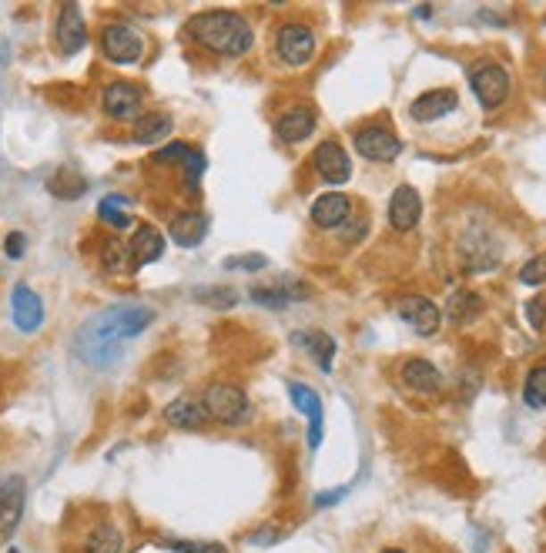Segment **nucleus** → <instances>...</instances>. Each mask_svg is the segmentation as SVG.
I'll return each instance as SVG.
<instances>
[{
	"instance_id": "obj_3",
	"label": "nucleus",
	"mask_w": 546,
	"mask_h": 553,
	"mask_svg": "<svg viewBox=\"0 0 546 553\" xmlns=\"http://www.w3.org/2000/svg\"><path fill=\"white\" fill-rule=\"evenodd\" d=\"M202 406H205L208 419H215L221 426H238L248 416L245 389L232 386V383H211V386H205Z\"/></svg>"
},
{
	"instance_id": "obj_21",
	"label": "nucleus",
	"mask_w": 546,
	"mask_h": 553,
	"mask_svg": "<svg viewBox=\"0 0 546 553\" xmlns=\"http://www.w3.org/2000/svg\"><path fill=\"white\" fill-rule=\"evenodd\" d=\"M315 131V111L312 108H288L278 121H275V135L285 144H302Z\"/></svg>"
},
{
	"instance_id": "obj_27",
	"label": "nucleus",
	"mask_w": 546,
	"mask_h": 553,
	"mask_svg": "<svg viewBox=\"0 0 546 553\" xmlns=\"http://www.w3.org/2000/svg\"><path fill=\"white\" fill-rule=\"evenodd\" d=\"M479 312H483V299H479L476 292H452L450 305H446V316H450V322H459V326L473 322Z\"/></svg>"
},
{
	"instance_id": "obj_22",
	"label": "nucleus",
	"mask_w": 546,
	"mask_h": 553,
	"mask_svg": "<svg viewBox=\"0 0 546 553\" xmlns=\"http://www.w3.org/2000/svg\"><path fill=\"white\" fill-rule=\"evenodd\" d=\"M402 383L412 392H423V396H436L443 389V376L429 359H406L402 362Z\"/></svg>"
},
{
	"instance_id": "obj_10",
	"label": "nucleus",
	"mask_w": 546,
	"mask_h": 553,
	"mask_svg": "<svg viewBox=\"0 0 546 553\" xmlns=\"http://www.w3.org/2000/svg\"><path fill=\"white\" fill-rule=\"evenodd\" d=\"M312 165L328 185H345L352 178V161H349V154H345L339 141H322L312 154Z\"/></svg>"
},
{
	"instance_id": "obj_2",
	"label": "nucleus",
	"mask_w": 546,
	"mask_h": 553,
	"mask_svg": "<svg viewBox=\"0 0 546 553\" xmlns=\"http://www.w3.org/2000/svg\"><path fill=\"white\" fill-rule=\"evenodd\" d=\"M188 30L205 51L219 57H245L255 44V30L245 17L235 14V11H221V7L192 17Z\"/></svg>"
},
{
	"instance_id": "obj_4",
	"label": "nucleus",
	"mask_w": 546,
	"mask_h": 553,
	"mask_svg": "<svg viewBox=\"0 0 546 553\" xmlns=\"http://www.w3.org/2000/svg\"><path fill=\"white\" fill-rule=\"evenodd\" d=\"M469 87H473V95H476V101L483 108L496 111L509 97V74L500 64L483 61V64H476V68L469 70Z\"/></svg>"
},
{
	"instance_id": "obj_40",
	"label": "nucleus",
	"mask_w": 546,
	"mask_h": 553,
	"mask_svg": "<svg viewBox=\"0 0 546 553\" xmlns=\"http://www.w3.org/2000/svg\"><path fill=\"white\" fill-rule=\"evenodd\" d=\"M383 553H406V550H383Z\"/></svg>"
},
{
	"instance_id": "obj_34",
	"label": "nucleus",
	"mask_w": 546,
	"mask_h": 553,
	"mask_svg": "<svg viewBox=\"0 0 546 553\" xmlns=\"http://www.w3.org/2000/svg\"><path fill=\"white\" fill-rule=\"evenodd\" d=\"M265 265H269V259L259 255V252H248V255H228V259H225V268H238V272H259V268H265Z\"/></svg>"
},
{
	"instance_id": "obj_25",
	"label": "nucleus",
	"mask_w": 546,
	"mask_h": 553,
	"mask_svg": "<svg viewBox=\"0 0 546 553\" xmlns=\"http://www.w3.org/2000/svg\"><path fill=\"white\" fill-rule=\"evenodd\" d=\"M124 537L114 524H97L87 540H84V553H121Z\"/></svg>"
},
{
	"instance_id": "obj_35",
	"label": "nucleus",
	"mask_w": 546,
	"mask_h": 553,
	"mask_svg": "<svg viewBox=\"0 0 546 553\" xmlns=\"http://www.w3.org/2000/svg\"><path fill=\"white\" fill-rule=\"evenodd\" d=\"M164 550H175V553H228L221 543H178V540H164L161 543Z\"/></svg>"
},
{
	"instance_id": "obj_9",
	"label": "nucleus",
	"mask_w": 546,
	"mask_h": 553,
	"mask_svg": "<svg viewBox=\"0 0 546 553\" xmlns=\"http://www.w3.org/2000/svg\"><path fill=\"white\" fill-rule=\"evenodd\" d=\"M24 499H28V486L21 476L0 480V543L14 537L17 524L24 516Z\"/></svg>"
},
{
	"instance_id": "obj_17",
	"label": "nucleus",
	"mask_w": 546,
	"mask_h": 553,
	"mask_svg": "<svg viewBox=\"0 0 546 553\" xmlns=\"http://www.w3.org/2000/svg\"><path fill=\"white\" fill-rule=\"evenodd\" d=\"M352 219V198L342 192H326L312 202V221L318 228H342Z\"/></svg>"
},
{
	"instance_id": "obj_23",
	"label": "nucleus",
	"mask_w": 546,
	"mask_h": 553,
	"mask_svg": "<svg viewBox=\"0 0 546 553\" xmlns=\"http://www.w3.org/2000/svg\"><path fill=\"white\" fill-rule=\"evenodd\" d=\"M171 131H175L171 114L151 111V114H141V118L135 121V135H131V138H135L137 144H158V141H164Z\"/></svg>"
},
{
	"instance_id": "obj_33",
	"label": "nucleus",
	"mask_w": 546,
	"mask_h": 553,
	"mask_svg": "<svg viewBox=\"0 0 546 553\" xmlns=\"http://www.w3.org/2000/svg\"><path fill=\"white\" fill-rule=\"evenodd\" d=\"M205 165H208V161H205V154H202V152H194L192 158L185 161V185H188L185 192L192 194V198H194V194H198V192H202V188H198V178H202V171H205Z\"/></svg>"
},
{
	"instance_id": "obj_20",
	"label": "nucleus",
	"mask_w": 546,
	"mask_h": 553,
	"mask_svg": "<svg viewBox=\"0 0 546 553\" xmlns=\"http://www.w3.org/2000/svg\"><path fill=\"white\" fill-rule=\"evenodd\" d=\"M128 249H131V262H135V268L151 265L164 255V235L154 228V225H137L135 235L128 238Z\"/></svg>"
},
{
	"instance_id": "obj_31",
	"label": "nucleus",
	"mask_w": 546,
	"mask_h": 553,
	"mask_svg": "<svg viewBox=\"0 0 546 553\" xmlns=\"http://www.w3.org/2000/svg\"><path fill=\"white\" fill-rule=\"evenodd\" d=\"M194 302H202V305H208V309H219V312H225V309H232V305L238 302V295H235V289L215 285V289H198L194 292Z\"/></svg>"
},
{
	"instance_id": "obj_37",
	"label": "nucleus",
	"mask_w": 546,
	"mask_h": 553,
	"mask_svg": "<svg viewBox=\"0 0 546 553\" xmlns=\"http://www.w3.org/2000/svg\"><path fill=\"white\" fill-rule=\"evenodd\" d=\"M28 252V238L21 235V232H11V235L4 238V255L7 259H21Z\"/></svg>"
},
{
	"instance_id": "obj_16",
	"label": "nucleus",
	"mask_w": 546,
	"mask_h": 553,
	"mask_svg": "<svg viewBox=\"0 0 546 553\" xmlns=\"http://www.w3.org/2000/svg\"><path fill=\"white\" fill-rule=\"evenodd\" d=\"M456 104H459L456 91H450V87H436V91H426V95L416 97L410 114H412V121H419V125H433V121H439V118L452 114Z\"/></svg>"
},
{
	"instance_id": "obj_41",
	"label": "nucleus",
	"mask_w": 546,
	"mask_h": 553,
	"mask_svg": "<svg viewBox=\"0 0 546 553\" xmlns=\"http://www.w3.org/2000/svg\"><path fill=\"white\" fill-rule=\"evenodd\" d=\"M7 553H17V550H7Z\"/></svg>"
},
{
	"instance_id": "obj_30",
	"label": "nucleus",
	"mask_w": 546,
	"mask_h": 553,
	"mask_svg": "<svg viewBox=\"0 0 546 553\" xmlns=\"http://www.w3.org/2000/svg\"><path fill=\"white\" fill-rule=\"evenodd\" d=\"M523 400L530 409H546V366L530 369L526 383H523Z\"/></svg>"
},
{
	"instance_id": "obj_19",
	"label": "nucleus",
	"mask_w": 546,
	"mask_h": 553,
	"mask_svg": "<svg viewBox=\"0 0 546 553\" xmlns=\"http://www.w3.org/2000/svg\"><path fill=\"white\" fill-rule=\"evenodd\" d=\"M205 232H208V215L205 211H181V215H175L171 225H168V235H171V242L181 245V249H194V245H202Z\"/></svg>"
},
{
	"instance_id": "obj_36",
	"label": "nucleus",
	"mask_w": 546,
	"mask_h": 553,
	"mask_svg": "<svg viewBox=\"0 0 546 553\" xmlns=\"http://www.w3.org/2000/svg\"><path fill=\"white\" fill-rule=\"evenodd\" d=\"M519 282L526 285H543L546 282V262L543 259H530V262L519 268Z\"/></svg>"
},
{
	"instance_id": "obj_14",
	"label": "nucleus",
	"mask_w": 546,
	"mask_h": 553,
	"mask_svg": "<svg viewBox=\"0 0 546 553\" xmlns=\"http://www.w3.org/2000/svg\"><path fill=\"white\" fill-rule=\"evenodd\" d=\"M288 396H292V406L299 413L309 416V450H318L322 446V426H326V416H322V400L312 386H302V383H292L288 386Z\"/></svg>"
},
{
	"instance_id": "obj_12",
	"label": "nucleus",
	"mask_w": 546,
	"mask_h": 553,
	"mask_svg": "<svg viewBox=\"0 0 546 553\" xmlns=\"http://www.w3.org/2000/svg\"><path fill=\"white\" fill-rule=\"evenodd\" d=\"M423 219V198L412 185H399L389 198V225L396 232H412Z\"/></svg>"
},
{
	"instance_id": "obj_6",
	"label": "nucleus",
	"mask_w": 546,
	"mask_h": 553,
	"mask_svg": "<svg viewBox=\"0 0 546 553\" xmlns=\"http://www.w3.org/2000/svg\"><path fill=\"white\" fill-rule=\"evenodd\" d=\"M275 54L288 68H305L315 57V34L305 24H285L275 34Z\"/></svg>"
},
{
	"instance_id": "obj_24",
	"label": "nucleus",
	"mask_w": 546,
	"mask_h": 553,
	"mask_svg": "<svg viewBox=\"0 0 546 553\" xmlns=\"http://www.w3.org/2000/svg\"><path fill=\"white\" fill-rule=\"evenodd\" d=\"M101 265H104V272H111V276L135 272V262H131V249H128V242H124V238H108V242L101 245Z\"/></svg>"
},
{
	"instance_id": "obj_13",
	"label": "nucleus",
	"mask_w": 546,
	"mask_h": 553,
	"mask_svg": "<svg viewBox=\"0 0 546 553\" xmlns=\"http://www.w3.org/2000/svg\"><path fill=\"white\" fill-rule=\"evenodd\" d=\"M54 41L64 54H78L84 44H87V28H84V17L78 4H64V7L57 11Z\"/></svg>"
},
{
	"instance_id": "obj_8",
	"label": "nucleus",
	"mask_w": 546,
	"mask_h": 553,
	"mask_svg": "<svg viewBox=\"0 0 546 553\" xmlns=\"http://www.w3.org/2000/svg\"><path fill=\"white\" fill-rule=\"evenodd\" d=\"M355 152L362 154V158H369V161H396L399 152H402V141L383 125H369L362 128V131H355Z\"/></svg>"
},
{
	"instance_id": "obj_15",
	"label": "nucleus",
	"mask_w": 546,
	"mask_h": 553,
	"mask_svg": "<svg viewBox=\"0 0 546 553\" xmlns=\"http://www.w3.org/2000/svg\"><path fill=\"white\" fill-rule=\"evenodd\" d=\"M11 312H14V326L21 332H37L44 326V302L41 295L30 285H14L11 292Z\"/></svg>"
},
{
	"instance_id": "obj_7",
	"label": "nucleus",
	"mask_w": 546,
	"mask_h": 553,
	"mask_svg": "<svg viewBox=\"0 0 546 553\" xmlns=\"http://www.w3.org/2000/svg\"><path fill=\"white\" fill-rule=\"evenodd\" d=\"M101 108L114 121H135V118H141V111H145V91L131 81H114L104 87Z\"/></svg>"
},
{
	"instance_id": "obj_28",
	"label": "nucleus",
	"mask_w": 546,
	"mask_h": 553,
	"mask_svg": "<svg viewBox=\"0 0 546 553\" xmlns=\"http://www.w3.org/2000/svg\"><path fill=\"white\" fill-rule=\"evenodd\" d=\"M309 299V289L305 285H295V289H252V302L255 305H269V309H285L292 302H302Z\"/></svg>"
},
{
	"instance_id": "obj_32",
	"label": "nucleus",
	"mask_w": 546,
	"mask_h": 553,
	"mask_svg": "<svg viewBox=\"0 0 546 553\" xmlns=\"http://www.w3.org/2000/svg\"><path fill=\"white\" fill-rule=\"evenodd\" d=\"M194 154L192 144H185V141H171V144H164V148H158L154 152V165H181L185 168V161Z\"/></svg>"
},
{
	"instance_id": "obj_11",
	"label": "nucleus",
	"mask_w": 546,
	"mask_h": 553,
	"mask_svg": "<svg viewBox=\"0 0 546 553\" xmlns=\"http://www.w3.org/2000/svg\"><path fill=\"white\" fill-rule=\"evenodd\" d=\"M399 318H402L412 332H419V335H433V332H439V326H443L439 305L423 299V295H406V299L399 302Z\"/></svg>"
},
{
	"instance_id": "obj_18",
	"label": "nucleus",
	"mask_w": 546,
	"mask_h": 553,
	"mask_svg": "<svg viewBox=\"0 0 546 553\" xmlns=\"http://www.w3.org/2000/svg\"><path fill=\"white\" fill-rule=\"evenodd\" d=\"M161 416H164V423L175 429H205L208 423H211L198 396H178V400H171L164 406Z\"/></svg>"
},
{
	"instance_id": "obj_38",
	"label": "nucleus",
	"mask_w": 546,
	"mask_h": 553,
	"mask_svg": "<svg viewBox=\"0 0 546 553\" xmlns=\"http://www.w3.org/2000/svg\"><path fill=\"white\" fill-rule=\"evenodd\" d=\"M526 318H530L533 329H543L546 326V302L543 299H533V302H526Z\"/></svg>"
},
{
	"instance_id": "obj_26",
	"label": "nucleus",
	"mask_w": 546,
	"mask_h": 553,
	"mask_svg": "<svg viewBox=\"0 0 546 553\" xmlns=\"http://www.w3.org/2000/svg\"><path fill=\"white\" fill-rule=\"evenodd\" d=\"M131 202L124 198V194H108V198H101V205H97V219L104 221V225H111V228H128L131 225Z\"/></svg>"
},
{
	"instance_id": "obj_39",
	"label": "nucleus",
	"mask_w": 546,
	"mask_h": 553,
	"mask_svg": "<svg viewBox=\"0 0 546 553\" xmlns=\"http://www.w3.org/2000/svg\"><path fill=\"white\" fill-rule=\"evenodd\" d=\"M345 497V490H328V493H318L315 497V507H332V503H339Z\"/></svg>"
},
{
	"instance_id": "obj_29",
	"label": "nucleus",
	"mask_w": 546,
	"mask_h": 553,
	"mask_svg": "<svg viewBox=\"0 0 546 553\" xmlns=\"http://www.w3.org/2000/svg\"><path fill=\"white\" fill-rule=\"evenodd\" d=\"M295 343H309V352H312L322 373H332V356H335V339L328 332H305V335H295Z\"/></svg>"
},
{
	"instance_id": "obj_1",
	"label": "nucleus",
	"mask_w": 546,
	"mask_h": 553,
	"mask_svg": "<svg viewBox=\"0 0 546 553\" xmlns=\"http://www.w3.org/2000/svg\"><path fill=\"white\" fill-rule=\"evenodd\" d=\"M154 322V312L148 305L137 302H118L91 316L74 332V356L91 366V369H111L124 356V343L135 339Z\"/></svg>"
},
{
	"instance_id": "obj_5",
	"label": "nucleus",
	"mask_w": 546,
	"mask_h": 553,
	"mask_svg": "<svg viewBox=\"0 0 546 553\" xmlns=\"http://www.w3.org/2000/svg\"><path fill=\"white\" fill-rule=\"evenodd\" d=\"M101 51L114 64H137L145 57V37L131 24H108L101 30Z\"/></svg>"
}]
</instances>
